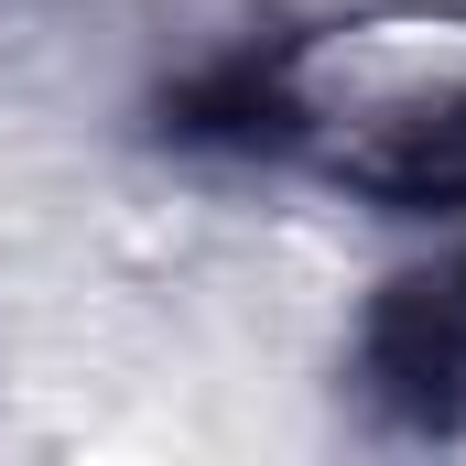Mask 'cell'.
Wrapping results in <instances>:
<instances>
[{
	"mask_svg": "<svg viewBox=\"0 0 466 466\" xmlns=\"http://www.w3.org/2000/svg\"><path fill=\"white\" fill-rule=\"evenodd\" d=\"M445 271H456V293H466V218H456V249H445Z\"/></svg>",
	"mask_w": 466,
	"mask_h": 466,
	"instance_id": "cell-4",
	"label": "cell"
},
{
	"mask_svg": "<svg viewBox=\"0 0 466 466\" xmlns=\"http://www.w3.org/2000/svg\"><path fill=\"white\" fill-rule=\"evenodd\" d=\"M304 174L348 185L380 218H466V66L434 87H380V98H326L315 76V152Z\"/></svg>",
	"mask_w": 466,
	"mask_h": 466,
	"instance_id": "cell-2",
	"label": "cell"
},
{
	"mask_svg": "<svg viewBox=\"0 0 466 466\" xmlns=\"http://www.w3.org/2000/svg\"><path fill=\"white\" fill-rule=\"evenodd\" d=\"M152 141L185 163H271L315 152V33H228L152 87Z\"/></svg>",
	"mask_w": 466,
	"mask_h": 466,
	"instance_id": "cell-1",
	"label": "cell"
},
{
	"mask_svg": "<svg viewBox=\"0 0 466 466\" xmlns=\"http://www.w3.org/2000/svg\"><path fill=\"white\" fill-rule=\"evenodd\" d=\"M348 401L390 445H456L466 434V293L445 260L390 271L348 326Z\"/></svg>",
	"mask_w": 466,
	"mask_h": 466,
	"instance_id": "cell-3",
	"label": "cell"
}]
</instances>
